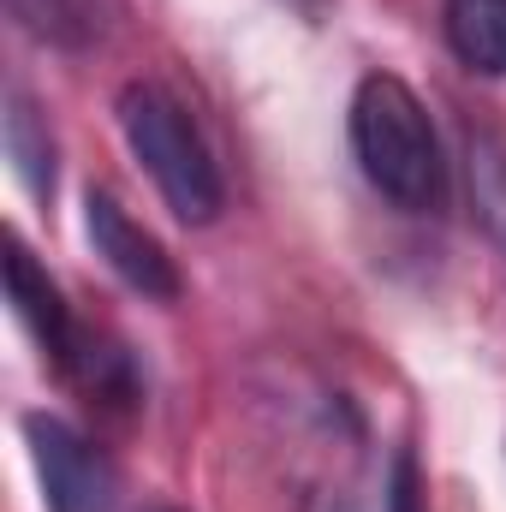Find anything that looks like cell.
Segmentation results:
<instances>
[{"label": "cell", "mask_w": 506, "mask_h": 512, "mask_svg": "<svg viewBox=\"0 0 506 512\" xmlns=\"http://www.w3.org/2000/svg\"><path fill=\"white\" fill-rule=\"evenodd\" d=\"M447 42H453V54L471 72L501 78L506 72V0H447Z\"/></svg>", "instance_id": "obj_6"}, {"label": "cell", "mask_w": 506, "mask_h": 512, "mask_svg": "<svg viewBox=\"0 0 506 512\" xmlns=\"http://www.w3.org/2000/svg\"><path fill=\"white\" fill-rule=\"evenodd\" d=\"M6 12L42 36V42H60V48H78L90 36V18H84V0H6Z\"/></svg>", "instance_id": "obj_8"}, {"label": "cell", "mask_w": 506, "mask_h": 512, "mask_svg": "<svg viewBox=\"0 0 506 512\" xmlns=\"http://www.w3.org/2000/svg\"><path fill=\"white\" fill-rule=\"evenodd\" d=\"M6 298H12V316L24 322V334L42 346V358L66 364V352L78 340V322H72L60 286L36 268V256L24 251V239H6Z\"/></svg>", "instance_id": "obj_5"}, {"label": "cell", "mask_w": 506, "mask_h": 512, "mask_svg": "<svg viewBox=\"0 0 506 512\" xmlns=\"http://www.w3.org/2000/svg\"><path fill=\"white\" fill-rule=\"evenodd\" d=\"M352 149L387 203L399 209H435L447 191V167H441V143L423 114V102L411 96V84L399 78H364L352 96Z\"/></svg>", "instance_id": "obj_1"}, {"label": "cell", "mask_w": 506, "mask_h": 512, "mask_svg": "<svg viewBox=\"0 0 506 512\" xmlns=\"http://www.w3.org/2000/svg\"><path fill=\"white\" fill-rule=\"evenodd\" d=\"M24 441L42 477L48 512H114V465L60 417H24Z\"/></svg>", "instance_id": "obj_3"}, {"label": "cell", "mask_w": 506, "mask_h": 512, "mask_svg": "<svg viewBox=\"0 0 506 512\" xmlns=\"http://www.w3.org/2000/svg\"><path fill=\"white\" fill-rule=\"evenodd\" d=\"M387 512H429V501H423V471H417V453H399V459H393Z\"/></svg>", "instance_id": "obj_9"}, {"label": "cell", "mask_w": 506, "mask_h": 512, "mask_svg": "<svg viewBox=\"0 0 506 512\" xmlns=\"http://www.w3.org/2000/svg\"><path fill=\"white\" fill-rule=\"evenodd\" d=\"M120 131H126L131 155L143 161V173L155 179V191L167 197V209L191 227L221 215V167L203 143V131L191 126V114L155 90V84H126L120 90Z\"/></svg>", "instance_id": "obj_2"}, {"label": "cell", "mask_w": 506, "mask_h": 512, "mask_svg": "<svg viewBox=\"0 0 506 512\" xmlns=\"http://www.w3.org/2000/svg\"><path fill=\"white\" fill-rule=\"evenodd\" d=\"M84 233H90L96 256L126 280L131 292H143V298H155V304H173V298H179V268H173V256L161 251V239H149L126 209H120L114 191H96V185L84 191Z\"/></svg>", "instance_id": "obj_4"}, {"label": "cell", "mask_w": 506, "mask_h": 512, "mask_svg": "<svg viewBox=\"0 0 506 512\" xmlns=\"http://www.w3.org/2000/svg\"><path fill=\"white\" fill-rule=\"evenodd\" d=\"M6 155L30 197H54V137L36 120L24 90H6Z\"/></svg>", "instance_id": "obj_7"}]
</instances>
